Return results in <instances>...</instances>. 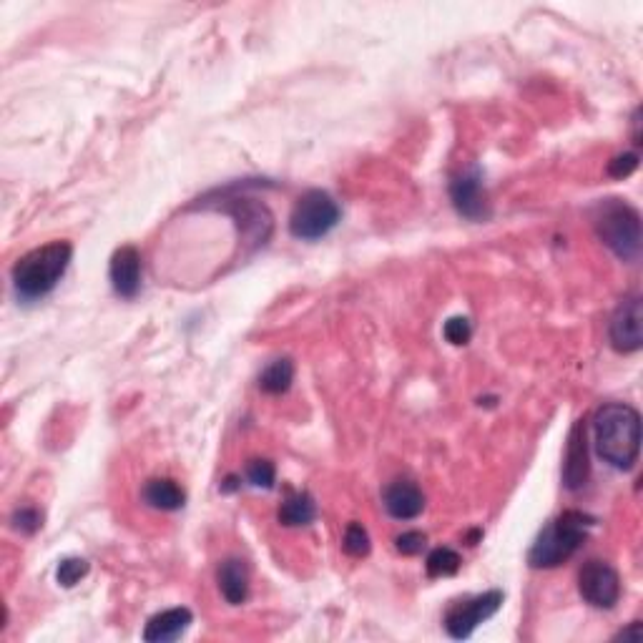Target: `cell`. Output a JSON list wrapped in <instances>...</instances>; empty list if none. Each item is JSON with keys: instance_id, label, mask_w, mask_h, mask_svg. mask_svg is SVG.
<instances>
[{"instance_id": "6", "label": "cell", "mask_w": 643, "mask_h": 643, "mask_svg": "<svg viewBox=\"0 0 643 643\" xmlns=\"http://www.w3.org/2000/svg\"><path fill=\"white\" fill-rule=\"evenodd\" d=\"M503 598L505 596L500 591H488L475 598H468V601H458L445 613V631L453 638H458V641L460 638H468L480 623L488 621L490 616H495L500 611Z\"/></svg>"}, {"instance_id": "1", "label": "cell", "mask_w": 643, "mask_h": 643, "mask_svg": "<svg viewBox=\"0 0 643 643\" xmlns=\"http://www.w3.org/2000/svg\"><path fill=\"white\" fill-rule=\"evenodd\" d=\"M596 453L616 470H631L641 450V415L626 402H608L593 417Z\"/></svg>"}, {"instance_id": "13", "label": "cell", "mask_w": 643, "mask_h": 643, "mask_svg": "<svg viewBox=\"0 0 643 643\" xmlns=\"http://www.w3.org/2000/svg\"><path fill=\"white\" fill-rule=\"evenodd\" d=\"M194 616L189 608H169V611L156 613L154 618H149L144 628V641L149 643H169L176 641L186 628L191 626Z\"/></svg>"}, {"instance_id": "17", "label": "cell", "mask_w": 643, "mask_h": 643, "mask_svg": "<svg viewBox=\"0 0 643 643\" xmlns=\"http://www.w3.org/2000/svg\"><path fill=\"white\" fill-rule=\"evenodd\" d=\"M294 380V365L292 360L282 357V360H274L267 370L259 375V387H262L267 395H282L292 387Z\"/></svg>"}, {"instance_id": "22", "label": "cell", "mask_w": 643, "mask_h": 643, "mask_svg": "<svg viewBox=\"0 0 643 643\" xmlns=\"http://www.w3.org/2000/svg\"><path fill=\"white\" fill-rule=\"evenodd\" d=\"M443 335L450 345H455V347L468 345L470 337H473V325H470L468 317H460L458 314V317H450L448 322H445Z\"/></svg>"}, {"instance_id": "3", "label": "cell", "mask_w": 643, "mask_h": 643, "mask_svg": "<svg viewBox=\"0 0 643 643\" xmlns=\"http://www.w3.org/2000/svg\"><path fill=\"white\" fill-rule=\"evenodd\" d=\"M593 525L591 515L581 510H566L553 523L541 530L538 541L528 553L530 568H556L566 563L586 541L588 528Z\"/></svg>"}, {"instance_id": "10", "label": "cell", "mask_w": 643, "mask_h": 643, "mask_svg": "<svg viewBox=\"0 0 643 643\" xmlns=\"http://www.w3.org/2000/svg\"><path fill=\"white\" fill-rule=\"evenodd\" d=\"M591 475V463H588V430L586 422L578 420L568 435L566 463H563V485L568 490H581L588 483Z\"/></svg>"}, {"instance_id": "4", "label": "cell", "mask_w": 643, "mask_h": 643, "mask_svg": "<svg viewBox=\"0 0 643 643\" xmlns=\"http://www.w3.org/2000/svg\"><path fill=\"white\" fill-rule=\"evenodd\" d=\"M593 227L598 239L623 262L641 257V214L621 199L598 201L593 209Z\"/></svg>"}, {"instance_id": "23", "label": "cell", "mask_w": 643, "mask_h": 643, "mask_svg": "<svg viewBox=\"0 0 643 643\" xmlns=\"http://www.w3.org/2000/svg\"><path fill=\"white\" fill-rule=\"evenodd\" d=\"M425 533H420V530H405V533H400L395 538V548L402 553V556H417V553L425 551Z\"/></svg>"}, {"instance_id": "24", "label": "cell", "mask_w": 643, "mask_h": 643, "mask_svg": "<svg viewBox=\"0 0 643 643\" xmlns=\"http://www.w3.org/2000/svg\"><path fill=\"white\" fill-rule=\"evenodd\" d=\"M11 523H13V528L18 530V533L33 535L43 525V515L38 513L36 508H21V510H16V513H13Z\"/></svg>"}, {"instance_id": "18", "label": "cell", "mask_w": 643, "mask_h": 643, "mask_svg": "<svg viewBox=\"0 0 643 643\" xmlns=\"http://www.w3.org/2000/svg\"><path fill=\"white\" fill-rule=\"evenodd\" d=\"M463 566V558L458 556V551L453 548H435L430 556H427V576L430 578H445V576H455Z\"/></svg>"}, {"instance_id": "12", "label": "cell", "mask_w": 643, "mask_h": 643, "mask_svg": "<svg viewBox=\"0 0 643 643\" xmlns=\"http://www.w3.org/2000/svg\"><path fill=\"white\" fill-rule=\"evenodd\" d=\"M382 503L395 520H412L425 510V495L412 480H395L382 493Z\"/></svg>"}, {"instance_id": "14", "label": "cell", "mask_w": 643, "mask_h": 643, "mask_svg": "<svg viewBox=\"0 0 643 643\" xmlns=\"http://www.w3.org/2000/svg\"><path fill=\"white\" fill-rule=\"evenodd\" d=\"M219 591L229 606H242L249 598V566L242 558H229L217 571Z\"/></svg>"}, {"instance_id": "27", "label": "cell", "mask_w": 643, "mask_h": 643, "mask_svg": "<svg viewBox=\"0 0 643 643\" xmlns=\"http://www.w3.org/2000/svg\"><path fill=\"white\" fill-rule=\"evenodd\" d=\"M222 490H227V493H232V490H237V478H227V483L222 485Z\"/></svg>"}, {"instance_id": "9", "label": "cell", "mask_w": 643, "mask_h": 643, "mask_svg": "<svg viewBox=\"0 0 643 643\" xmlns=\"http://www.w3.org/2000/svg\"><path fill=\"white\" fill-rule=\"evenodd\" d=\"M450 199H453V206L458 209L460 217L470 219V222H483L490 217L488 194H485L483 174H480L478 166H470L468 171L455 176L453 184H450Z\"/></svg>"}, {"instance_id": "25", "label": "cell", "mask_w": 643, "mask_h": 643, "mask_svg": "<svg viewBox=\"0 0 643 643\" xmlns=\"http://www.w3.org/2000/svg\"><path fill=\"white\" fill-rule=\"evenodd\" d=\"M636 169H638L636 154H621L613 161H608V176H613V179H628Z\"/></svg>"}, {"instance_id": "11", "label": "cell", "mask_w": 643, "mask_h": 643, "mask_svg": "<svg viewBox=\"0 0 643 643\" xmlns=\"http://www.w3.org/2000/svg\"><path fill=\"white\" fill-rule=\"evenodd\" d=\"M111 287L121 299H134L141 292V254L139 249L126 244V247L116 249L111 257L109 267Z\"/></svg>"}, {"instance_id": "21", "label": "cell", "mask_w": 643, "mask_h": 643, "mask_svg": "<svg viewBox=\"0 0 643 643\" xmlns=\"http://www.w3.org/2000/svg\"><path fill=\"white\" fill-rule=\"evenodd\" d=\"M247 480L254 485V488L269 490L274 485V480H277V468H274V463H269V460H262V458L249 460Z\"/></svg>"}, {"instance_id": "2", "label": "cell", "mask_w": 643, "mask_h": 643, "mask_svg": "<svg viewBox=\"0 0 643 643\" xmlns=\"http://www.w3.org/2000/svg\"><path fill=\"white\" fill-rule=\"evenodd\" d=\"M73 259V247L68 242H51L21 257L13 267V289L23 302H36L51 294L66 274Z\"/></svg>"}, {"instance_id": "8", "label": "cell", "mask_w": 643, "mask_h": 643, "mask_svg": "<svg viewBox=\"0 0 643 643\" xmlns=\"http://www.w3.org/2000/svg\"><path fill=\"white\" fill-rule=\"evenodd\" d=\"M643 304L641 297H626L613 312L611 322H608V340H611L613 350L621 355H633L641 350L643 345Z\"/></svg>"}, {"instance_id": "5", "label": "cell", "mask_w": 643, "mask_h": 643, "mask_svg": "<svg viewBox=\"0 0 643 643\" xmlns=\"http://www.w3.org/2000/svg\"><path fill=\"white\" fill-rule=\"evenodd\" d=\"M340 204L327 191L309 189L297 199L289 217V232L302 242H317L340 224Z\"/></svg>"}, {"instance_id": "16", "label": "cell", "mask_w": 643, "mask_h": 643, "mask_svg": "<svg viewBox=\"0 0 643 643\" xmlns=\"http://www.w3.org/2000/svg\"><path fill=\"white\" fill-rule=\"evenodd\" d=\"M279 523L287 528H299V525H309L317 518V505H314L312 495L309 493H292L284 498V503L279 505L277 513Z\"/></svg>"}, {"instance_id": "7", "label": "cell", "mask_w": 643, "mask_h": 643, "mask_svg": "<svg viewBox=\"0 0 643 643\" xmlns=\"http://www.w3.org/2000/svg\"><path fill=\"white\" fill-rule=\"evenodd\" d=\"M578 591H581L583 601L591 603L593 608L611 611L621 598V578H618L616 568L608 563L588 561L578 571Z\"/></svg>"}, {"instance_id": "20", "label": "cell", "mask_w": 643, "mask_h": 643, "mask_svg": "<svg viewBox=\"0 0 643 643\" xmlns=\"http://www.w3.org/2000/svg\"><path fill=\"white\" fill-rule=\"evenodd\" d=\"M88 576V561L86 558H63L56 568V581L61 583L63 588H73L81 578Z\"/></svg>"}, {"instance_id": "26", "label": "cell", "mask_w": 643, "mask_h": 643, "mask_svg": "<svg viewBox=\"0 0 643 643\" xmlns=\"http://www.w3.org/2000/svg\"><path fill=\"white\" fill-rule=\"evenodd\" d=\"M641 636H643V626H641V621H633L631 626H628L626 631L618 633L616 638H623V641H641Z\"/></svg>"}, {"instance_id": "15", "label": "cell", "mask_w": 643, "mask_h": 643, "mask_svg": "<svg viewBox=\"0 0 643 643\" xmlns=\"http://www.w3.org/2000/svg\"><path fill=\"white\" fill-rule=\"evenodd\" d=\"M141 498L149 508L164 510V513H174L181 510L186 503V493L181 485L171 478H151L141 490Z\"/></svg>"}, {"instance_id": "19", "label": "cell", "mask_w": 643, "mask_h": 643, "mask_svg": "<svg viewBox=\"0 0 643 643\" xmlns=\"http://www.w3.org/2000/svg\"><path fill=\"white\" fill-rule=\"evenodd\" d=\"M342 548H345L347 556L365 558L372 548L370 535H367V530L360 523H350L345 530V538H342Z\"/></svg>"}]
</instances>
